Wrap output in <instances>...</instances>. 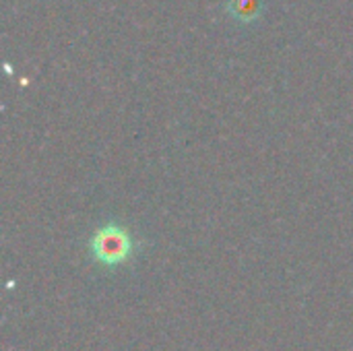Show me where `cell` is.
<instances>
[{
	"label": "cell",
	"instance_id": "cell-2",
	"mask_svg": "<svg viewBox=\"0 0 353 351\" xmlns=\"http://www.w3.org/2000/svg\"><path fill=\"white\" fill-rule=\"evenodd\" d=\"M256 10V0H242V2H236V10L234 12H240V14H252Z\"/></svg>",
	"mask_w": 353,
	"mask_h": 351
},
{
	"label": "cell",
	"instance_id": "cell-1",
	"mask_svg": "<svg viewBox=\"0 0 353 351\" xmlns=\"http://www.w3.org/2000/svg\"><path fill=\"white\" fill-rule=\"evenodd\" d=\"M93 254L105 265H118L130 254V238L118 228H105L93 238Z\"/></svg>",
	"mask_w": 353,
	"mask_h": 351
}]
</instances>
